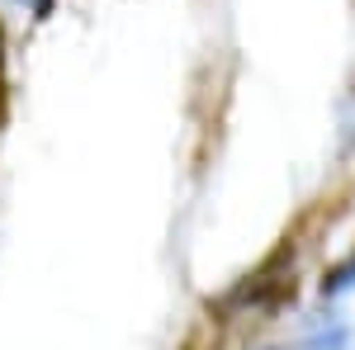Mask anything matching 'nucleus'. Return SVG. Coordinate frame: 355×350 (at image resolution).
I'll return each instance as SVG.
<instances>
[{
  "mask_svg": "<svg viewBox=\"0 0 355 350\" xmlns=\"http://www.w3.org/2000/svg\"><path fill=\"white\" fill-rule=\"evenodd\" d=\"M351 341V326L341 317H318V326L303 336V350H346Z\"/></svg>",
  "mask_w": 355,
  "mask_h": 350,
  "instance_id": "1",
  "label": "nucleus"
},
{
  "mask_svg": "<svg viewBox=\"0 0 355 350\" xmlns=\"http://www.w3.org/2000/svg\"><path fill=\"white\" fill-rule=\"evenodd\" d=\"M19 5H33V15H38V19H43V15H48V5H53V0H19Z\"/></svg>",
  "mask_w": 355,
  "mask_h": 350,
  "instance_id": "3",
  "label": "nucleus"
},
{
  "mask_svg": "<svg viewBox=\"0 0 355 350\" xmlns=\"http://www.w3.org/2000/svg\"><path fill=\"white\" fill-rule=\"evenodd\" d=\"M355 289V251L341 261L336 270H327V279H322V298H341Z\"/></svg>",
  "mask_w": 355,
  "mask_h": 350,
  "instance_id": "2",
  "label": "nucleus"
}]
</instances>
